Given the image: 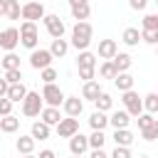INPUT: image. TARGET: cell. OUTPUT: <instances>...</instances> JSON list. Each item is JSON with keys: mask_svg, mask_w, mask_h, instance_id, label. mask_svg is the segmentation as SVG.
I'll return each mask as SVG.
<instances>
[{"mask_svg": "<svg viewBox=\"0 0 158 158\" xmlns=\"http://www.w3.org/2000/svg\"><path fill=\"white\" fill-rule=\"evenodd\" d=\"M35 141H47L49 138V126L44 123V121H35L32 123V133H30Z\"/></svg>", "mask_w": 158, "mask_h": 158, "instance_id": "7402d4cb", "label": "cell"}, {"mask_svg": "<svg viewBox=\"0 0 158 158\" xmlns=\"http://www.w3.org/2000/svg\"><path fill=\"white\" fill-rule=\"evenodd\" d=\"M42 109H44L42 106V94L40 91H27V96L22 99V114L27 118H35V116H40Z\"/></svg>", "mask_w": 158, "mask_h": 158, "instance_id": "3957f363", "label": "cell"}, {"mask_svg": "<svg viewBox=\"0 0 158 158\" xmlns=\"http://www.w3.org/2000/svg\"><path fill=\"white\" fill-rule=\"evenodd\" d=\"M114 86H116L118 91H128V89H133V77H131L128 72H118V74L114 77Z\"/></svg>", "mask_w": 158, "mask_h": 158, "instance_id": "ac0fdd59", "label": "cell"}, {"mask_svg": "<svg viewBox=\"0 0 158 158\" xmlns=\"http://www.w3.org/2000/svg\"><path fill=\"white\" fill-rule=\"evenodd\" d=\"M89 158H109V156H106L101 148H91V156H89Z\"/></svg>", "mask_w": 158, "mask_h": 158, "instance_id": "bcb514c9", "label": "cell"}, {"mask_svg": "<svg viewBox=\"0 0 158 158\" xmlns=\"http://www.w3.org/2000/svg\"><path fill=\"white\" fill-rule=\"evenodd\" d=\"M74 158H84V156H74Z\"/></svg>", "mask_w": 158, "mask_h": 158, "instance_id": "816d5d0a", "label": "cell"}, {"mask_svg": "<svg viewBox=\"0 0 158 158\" xmlns=\"http://www.w3.org/2000/svg\"><path fill=\"white\" fill-rule=\"evenodd\" d=\"M52 52L49 49H32V54H30V67L32 69H44V67H49L52 64Z\"/></svg>", "mask_w": 158, "mask_h": 158, "instance_id": "9c48e42d", "label": "cell"}, {"mask_svg": "<svg viewBox=\"0 0 158 158\" xmlns=\"http://www.w3.org/2000/svg\"><path fill=\"white\" fill-rule=\"evenodd\" d=\"M17 44H20V30L17 27H7V30L0 32V49L12 52Z\"/></svg>", "mask_w": 158, "mask_h": 158, "instance_id": "5b68a950", "label": "cell"}, {"mask_svg": "<svg viewBox=\"0 0 158 158\" xmlns=\"http://www.w3.org/2000/svg\"><path fill=\"white\" fill-rule=\"evenodd\" d=\"M114 141H116V146H131L133 143V133L128 128H116L114 131Z\"/></svg>", "mask_w": 158, "mask_h": 158, "instance_id": "d4e9b609", "label": "cell"}, {"mask_svg": "<svg viewBox=\"0 0 158 158\" xmlns=\"http://www.w3.org/2000/svg\"><path fill=\"white\" fill-rule=\"evenodd\" d=\"M49 52H52V57H64V54L69 52V42H67V40H62V37H57V40H52Z\"/></svg>", "mask_w": 158, "mask_h": 158, "instance_id": "cb8c5ba5", "label": "cell"}, {"mask_svg": "<svg viewBox=\"0 0 158 158\" xmlns=\"http://www.w3.org/2000/svg\"><path fill=\"white\" fill-rule=\"evenodd\" d=\"M42 22H44V27H47V32H49V37H52V40L64 37V22H62V17H59V15H44V17H42Z\"/></svg>", "mask_w": 158, "mask_h": 158, "instance_id": "8992f818", "label": "cell"}, {"mask_svg": "<svg viewBox=\"0 0 158 158\" xmlns=\"http://www.w3.org/2000/svg\"><path fill=\"white\" fill-rule=\"evenodd\" d=\"M121 40H123V42H126L128 47H136V44L141 42V32H138L136 27H126V30H123V37H121Z\"/></svg>", "mask_w": 158, "mask_h": 158, "instance_id": "83f0119b", "label": "cell"}, {"mask_svg": "<svg viewBox=\"0 0 158 158\" xmlns=\"http://www.w3.org/2000/svg\"><path fill=\"white\" fill-rule=\"evenodd\" d=\"M111 62H114V67H116V72H128V69H131V64H133V59H131V54H126V52H116Z\"/></svg>", "mask_w": 158, "mask_h": 158, "instance_id": "e0dca14e", "label": "cell"}, {"mask_svg": "<svg viewBox=\"0 0 158 158\" xmlns=\"http://www.w3.org/2000/svg\"><path fill=\"white\" fill-rule=\"evenodd\" d=\"M121 101H123V106H126V111H128L131 116H141V114H143V99H141V96H138L133 89L123 91Z\"/></svg>", "mask_w": 158, "mask_h": 158, "instance_id": "277c9868", "label": "cell"}, {"mask_svg": "<svg viewBox=\"0 0 158 158\" xmlns=\"http://www.w3.org/2000/svg\"><path fill=\"white\" fill-rule=\"evenodd\" d=\"M111 158H131L128 146H116V148H114V153H111Z\"/></svg>", "mask_w": 158, "mask_h": 158, "instance_id": "60d3db41", "label": "cell"}, {"mask_svg": "<svg viewBox=\"0 0 158 158\" xmlns=\"http://www.w3.org/2000/svg\"><path fill=\"white\" fill-rule=\"evenodd\" d=\"M37 158H57V153L54 151H49V148H44V151H40V156Z\"/></svg>", "mask_w": 158, "mask_h": 158, "instance_id": "f6af8a7d", "label": "cell"}, {"mask_svg": "<svg viewBox=\"0 0 158 158\" xmlns=\"http://www.w3.org/2000/svg\"><path fill=\"white\" fill-rule=\"evenodd\" d=\"M77 2H89V0H69V7H72V5H77Z\"/></svg>", "mask_w": 158, "mask_h": 158, "instance_id": "681fc988", "label": "cell"}, {"mask_svg": "<svg viewBox=\"0 0 158 158\" xmlns=\"http://www.w3.org/2000/svg\"><path fill=\"white\" fill-rule=\"evenodd\" d=\"M0 59H2V57H0Z\"/></svg>", "mask_w": 158, "mask_h": 158, "instance_id": "11a10c76", "label": "cell"}, {"mask_svg": "<svg viewBox=\"0 0 158 158\" xmlns=\"http://www.w3.org/2000/svg\"><path fill=\"white\" fill-rule=\"evenodd\" d=\"M156 2H158V0H156Z\"/></svg>", "mask_w": 158, "mask_h": 158, "instance_id": "9f6ffc18", "label": "cell"}, {"mask_svg": "<svg viewBox=\"0 0 158 158\" xmlns=\"http://www.w3.org/2000/svg\"><path fill=\"white\" fill-rule=\"evenodd\" d=\"M25 96H27V89H25V84H22V81H17V84H10V86H7V99H10L12 104H20Z\"/></svg>", "mask_w": 158, "mask_h": 158, "instance_id": "9a60e30c", "label": "cell"}, {"mask_svg": "<svg viewBox=\"0 0 158 158\" xmlns=\"http://www.w3.org/2000/svg\"><path fill=\"white\" fill-rule=\"evenodd\" d=\"M37 42H40L37 22L25 20V22L20 25V44H22V47H27V49H37Z\"/></svg>", "mask_w": 158, "mask_h": 158, "instance_id": "7a4b0ae2", "label": "cell"}, {"mask_svg": "<svg viewBox=\"0 0 158 158\" xmlns=\"http://www.w3.org/2000/svg\"><path fill=\"white\" fill-rule=\"evenodd\" d=\"M141 158H148V156H141Z\"/></svg>", "mask_w": 158, "mask_h": 158, "instance_id": "db71d44e", "label": "cell"}, {"mask_svg": "<svg viewBox=\"0 0 158 158\" xmlns=\"http://www.w3.org/2000/svg\"><path fill=\"white\" fill-rule=\"evenodd\" d=\"M141 136H143L146 141H156V138H158V118H153L146 128H141Z\"/></svg>", "mask_w": 158, "mask_h": 158, "instance_id": "f546056e", "label": "cell"}, {"mask_svg": "<svg viewBox=\"0 0 158 158\" xmlns=\"http://www.w3.org/2000/svg\"><path fill=\"white\" fill-rule=\"evenodd\" d=\"M62 106H64V111H67V116H79L81 114V109H84V101L79 99V96H64V101H62Z\"/></svg>", "mask_w": 158, "mask_h": 158, "instance_id": "7c38bea8", "label": "cell"}, {"mask_svg": "<svg viewBox=\"0 0 158 158\" xmlns=\"http://www.w3.org/2000/svg\"><path fill=\"white\" fill-rule=\"evenodd\" d=\"M42 17H44V7H42L40 0H30V2L22 5V20L37 22V20H42Z\"/></svg>", "mask_w": 158, "mask_h": 158, "instance_id": "ba28073f", "label": "cell"}, {"mask_svg": "<svg viewBox=\"0 0 158 158\" xmlns=\"http://www.w3.org/2000/svg\"><path fill=\"white\" fill-rule=\"evenodd\" d=\"M101 94V86H99V81H84V86H81V99H89V101H94L96 96Z\"/></svg>", "mask_w": 158, "mask_h": 158, "instance_id": "d6986e66", "label": "cell"}, {"mask_svg": "<svg viewBox=\"0 0 158 158\" xmlns=\"http://www.w3.org/2000/svg\"><path fill=\"white\" fill-rule=\"evenodd\" d=\"M99 74H101L104 79H114V77H116L118 72H116V67H114V62H111V59H106V62H104V64L99 67Z\"/></svg>", "mask_w": 158, "mask_h": 158, "instance_id": "d6a6232c", "label": "cell"}, {"mask_svg": "<svg viewBox=\"0 0 158 158\" xmlns=\"http://www.w3.org/2000/svg\"><path fill=\"white\" fill-rule=\"evenodd\" d=\"M15 146H17V153L27 156V153H32V151H35V138H32V136H20Z\"/></svg>", "mask_w": 158, "mask_h": 158, "instance_id": "484cf974", "label": "cell"}, {"mask_svg": "<svg viewBox=\"0 0 158 158\" xmlns=\"http://www.w3.org/2000/svg\"><path fill=\"white\" fill-rule=\"evenodd\" d=\"M136 121H138V128H146L153 121V114H141V116H136Z\"/></svg>", "mask_w": 158, "mask_h": 158, "instance_id": "b9f144b4", "label": "cell"}, {"mask_svg": "<svg viewBox=\"0 0 158 158\" xmlns=\"http://www.w3.org/2000/svg\"><path fill=\"white\" fill-rule=\"evenodd\" d=\"M40 116H42V121H44L47 126H57V123L62 121V116H59V109H57V106H44V109L40 111Z\"/></svg>", "mask_w": 158, "mask_h": 158, "instance_id": "2e32d148", "label": "cell"}, {"mask_svg": "<svg viewBox=\"0 0 158 158\" xmlns=\"http://www.w3.org/2000/svg\"><path fill=\"white\" fill-rule=\"evenodd\" d=\"M10 20H20V15H22V7H20V2L17 0H7V12H5Z\"/></svg>", "mask_w": 158, "mask_h": 158, "instance_id": "836d02e7", "label": "cell"}, {"mask_svg": "<svg viewBox=\"0 0 158 158\" xmlns=\"http://www.w3.org/2000/svg\"><path fill=\"white\" fill-rule=\"evenodd\" d=\"M54 79H57V69H52V67H44V69H42V81H44V84H52Z\"/></svg>", "mask_w": 158, "mask_h": 158, "instance_id": "f35d334b", "label": "cell"}, {"mask_svg": "<svg viewBox=\"0 0 158 158\" xmlns=\"http://www.w3.org/2000/svg\"><path fill=\"white\" fill-rule=\"evenodd\" d=\"M77 67L79 69H96V54H91L89 49H81L77 57Z\"/></svg>", "mask_w": 158, "mask_h": 158, "instance_id": "5bb4252c", "label": "cell"}, {"mask_svg": "<svg viewBox=\"0 0 158 158\" xmlns=\"http://www.w3.org/2000/svg\"><path fill=\"white\" fill-rule=\"evenodd\" d=\"M116 52H118V44L114 40H101L99 42V57L101 59H114Z\"/></svg>", "mask_w": 158, "mask_h": 158, "instance_id": "4fadbf2b", "label": "cell"}, {"mask_svg": "<svg viewBox=\"0 0 158 158\" xmlns=\"http://www.w3.org/2000/svg\"><path fill=\"white\" fill-rule=\"evenodd\" d=\"M0 64H2L5 69H20V57H17L15 52H7V54L0 59Z\"/></svg>", "mask_w": 158, "mask_h": 158, "instance_id": "4dcf8cb0", "label": "cell"}, {"mask_svg": "<svg viewBox=\"0 0 158 158\" xmlns=\"http://www.w3.org/2000/svg\"><path fill=\"white\" fill-rule=\"evenodd\" d=\"M42 101H47V106H59V104L64 101V94H62V89L52 81V84H44V89H42Z\"/></svg>", "mask_w": 158, "mask_h": 158, "instance_id": "52a82bcc", "label": "cell"}, {"mask_svg": "<svg viewBox=\"0 0 158 158\" xmlns=\"http://www.w3.org/2000/svg\"><path fill=\"white\" fill-rule=\"evenodd\" d=\"M89 12H91L89 2H77V5H72V15H74V20H77V22H79V20H86V17H89Z\"/></svg>", "mask_w": 158, "mask_h": 158, "instance_id": "4316f807", "label": "cell"}, {"mask_svg": "<svg viewBox=\"0 0 158 158\" xmlns=\"http://www.w3.org/2000/svg\"><path fill=\"white\" fill-rule=\"evenodd\" d=\"M12 111V101L7 96H0V116H7Z\"/></svg>", "mask_w": 158, "mask_h": 158, "instance_id": "ab89813d", "label": "cell"}, {"mask_svg": "<svg viewBox=\"0 0 158 158\" xmlns=\"http://www.w3.org/2000/svg\"><path fill=\"white\" fill-rule=\"evenodd\" d=\"M146 2H148V0H128L131 10H143V7H146Z\"/></svg>", "mask_w": 158, "mask_h": 158, "instance_id": "ee69618b", "label": "cell"}, {"mask_svg": "<svg viewBox=\"0 0 158 158\" xmlns=\"http://www.w3.org/2000/svg\"><path fill=\"white\" fill-rule=\"evenodd\" d=\"M143 30H158V12L143 17Z\"/></svg>", "mask_w": 158, "mask_h": 158, "instance_id": "74e56055", "label": "cell"}, {"mask_svg": "<svg viewBox=\"0 0 158 158\" xmlns=\"http://www.w3.org/2000/svg\"><path fill=\"white\" fill-rule=\"evenodd\" d=\"M25 158H37V156H32V153H27V156H25Z\"/></svg>", "mask_w": 158, "mask_h": 158, "instance_id": "f907efd6", "label": "cell"}, {"mask_svg": "<svg viewBox=\"0 0 158 158\" xmlns=\"http://www.w3.org/2000/svg\"><path fill=\"white\" fill-rule=\"evenodd\" d=\"M128 121H131V114L128 111H114L111 118H109V123L114 128H128Z\"/></svg>", "mask_w": 158, "mask_h": 158, "instance_id": "ffe728a7", "label": "cell"}, {"mask_svg": "<svg viewBox=\"0 0 158 158\" xmlns=\"http://www.w3.org/2000/svg\"><path fill=\"white\" fill-rule=\"evenodd\" d=\"M17 128H20V118H15L12 114H7V116L0 118V131H5V133H15Z\"/></svg>", "mask_w": 158, "mask_h": 158, "instance_id": "603a6c76", "label": "cell"}, {"mask_svg": "<svg viewBox=\"0 0 158 158\" xmlns=\"http://www.w3.org/2000/svg\"><path fill=\"white\" fill-rule=\"evenodd\" d=\"M7 12V0H0V15Z\"/></svg>", "mask_w": 158, "mask_h": 158, "instance_id": "c3c4849f", "label": "cell"}, {"mask_svg": "<svg viewBox=\"0 0 158 158\" xmlns=\"http://www.w3.org/2000/svg\"><path fill=\"white\" fill-rule=\"evenodd\" d=\"M89 126H91L94 131H104V128L109 126V116H106V111H94L91 118H89Z\"/></svg>", "mask_w": 158, "mask_h": 158, "instance_id": "44dd1931", "label": "cell"}, {"mask_svg": "<svg viewBox=\"0 0 158 158\" xmlns=\"http://www.w3.org/2000/svg\"><path fill=\"white\" fill-rule=\"evenodd\" d=\"M77 131H79V121H77L74 116H67V118H62V121L57 123V133H59V138H72Z\"/></svg>", "mask_w": 158, "mask_h": 158, "instance_id": "30bf717a", "label": "cell"}, {"mask_svg": "<svg viewBox=\"0 0 158 158\" xmlns=\"http://www.w3.org/2000/svg\"><path fill=\"white\" fill-rule=\"evenodd\" d=\"M104 143H106L104 131H94V133L89 136V148H104Z\"/></svg>", "mask_w": 158, "mask_h": 158, "instance_id": "e575fe53", "label": "cell"}, {"mask_svg": "<svg viewBox=\"0 0 158 158\" xmlns=\"http://www.w3.org/2000/svg\"><path fill=\"white\" fill-rule=\"evenodd\" d=\"M79 77H81L84 81H91V79L96 77V69H79Z\"/></svg>", "mask_w": 158, "mask_h": 158, "instance_id": "7bdbcfd3", "label": "cell"}, {"mask_svg": "<svg viewBox=\"0 0 158 158\" xmlns=\"http://www.w3.org/2000/svg\"><path fill=\"white\" fill-rule=\"evenodd\" d=\"M89 148V136H81L79 131L69 138V151H72V156H84V151Z\"/></svg>", "mask_w": 158, "mask_h": 158, "instance_id": "8fae6325", "label": "cell"}, {"mask_svg": "<svg viewBox=\"0 0 158 158\" xmlns=\"http://www.w3.org/2000/svg\"><path fill=\"white\" fill-rule=\"evenodd\" d=\"M141 40L148 44H158V30H141Z\"/></svg>", "mask_w": 158, "mask_h": 158, "instance_id": "8d00e7d4", "label": "cell"}, {"mask_svg": "<svg viewBox=\"0 0 158 158\" xmlns=\"http://www.w3.org/2000/svg\"><path fill=\"white\" fill-rule=\"evenodd\" d=\"M5 81H7V84L22 81V72H20V69H5Z\"/></svg>", "mask_w": 158, "mask_h": 158, "instance_id": "d590c367", "label": "cell"}, {"mask_svg": "<svg viewBox=\"0 0 158 158\" xmlns=\"http://www.w3.org/2000/svg\"><path fill=\"white\" fill-rule=\"evenodd\" d=\"M94 104H96V111H109V109H111V104H114V99H111L106 91H101V94L94 99Z\"/></svg>", "mask_w": 158, "mask_h": 158, "instance_id": "f1b7e54d", "label": "cell"}, {"mask_svg": "<svg viewBox=\"0 0 158 158\" xmlns=\"http://www.w3.org/2000/svg\"><path fill=\"white\" fill-rule=\"evenodd\" d=\"M91 35H94V27L86 22V20H79L72 30V47L77 49H86L91 44Z\"/></svg>", "mask_w": 158, "mask_h": 158, "instance_id": "6da1fadb", "label": "cell"}, {"mask_svg": "<svg viewBox=\"0 0 158 158\" xmlns=\"http://www.w3.org/2000/svg\"><path fill=\"white\" fill-rule=\"evenodd\" d=\"M156 54H158V44H156Z\"/></svg>", "mask_w": 158, "mask_h": 158, "instance_id": "f5cc1de1", "label": "cell"}, {"mask_svg": "<svg viewBox=\"0 0 158 158\" xmlns=\"http://www.w3.org/2000/svg\"><path fill=\"white\" fill-rule=\"evenodd\" d=\"M7 86H10V84H7L5 79H0V96H7Z\"/></svg>", "mask_w": 158, "mask_h": 158, "instance_id": "7dc6e473", "label": "cell"}, {"mask_svg": "<svg viewBox=\"0 0 158 158\" xmlns=\"http://www.w3.org/2000/svg\"><path fill=\"white\" fill-rule=\"evenodd\" d=\"M143 109L148 114H158V94H146L143 96Z\"/></svg>", "mask_w": 158, "mask_h": 158, "instance_id": "1f68e13d", "label": "cell"}]
</instances>
